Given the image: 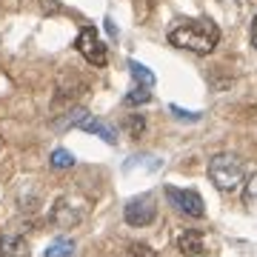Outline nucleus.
I'll list each match as a JSON object with an SVG mask.
<instances>
[{
    "label": "nucleus",
    "mask_w": 257,
    "mask_h": 257,
    "mask_svg": "<svg viewBox=\"0 0 257 257\" xmlns=\"http://www.w3.org/2000/svg\"><path fill=\"white\" fill-rule=\"evenodd\" d=\"M128 257H157V251H155V248H149L146 243H132Z\"/></svg>",
    "instance_id": "obj_16"
},
{
    "label": "nucleus",
    "mask_w": 257,
    "mask_h": 257,
    "mask_svg": "<svg viewBox=\"0 0 257 257\" xmlns=\"http://www.w3.org/2000/svg\"><path fill=\"white\" fill-rule=\"evenodd\" d=\"M177 246H180V251H183L186 257H200L203 251H206V237H203L200 231H183L180 234V240H177Z\"/></svg>",
    "instance_id": "obj_9"
},
{
    "label": "nucleus",
    "mask_w": 257,
    "mask_h": 257,
    "mask_svg": "<svg viewBox=\"0 0 257 257\" xmlns=\"http://www.w3.org/2000/svg\"><path fill=\"white\" fill-rule=\"evenodd\" d=\"M74 240L72 237H57L55 243H49V248H46V254L43 257H72L74 254Z\"/></svg>",
    "instance_id": "obj_11"
},
{
    "label": "nucleus",
    "mask_w": 257,
    "mask_h": 257,
    "mask_svg": "<svg viewBox=\"0 0 257 257\" xmlns=\"http://www.w3.org/2000/svg\"><path fill=\"white\" fill-rule=\"evenodd\" d=\"M74 46H77V52H80L92 66L109 63V49H106V43L100 40V35H97L94 26H83V32L77 35V43H74Z\"/></svg>",
    "instance_id": "obj_5"
},
{
    "label": "nucleus",
    "mask_w": 257,
    "mask_h": 257,
    "mask_svg": "<svg viewBox=\"0 0 257 257\" xmlns=\"http://www.w3.org/2000/svg\"><path fill=\"white\" fill-rule=\"evenodd\" d=\"M152 100V92H149L146 86H135L132 94H126V106H140V103Z\"/></svg>",
    "instance_id": "obj_15"
},
{
    "label": "nucleus",
    "mask_w": 257,
    "mask_h": 257,
    "mask_svg": "<svg viewBox=\"0 0 257 257\" xmlns=\"http://www.w3.org/2000/svg\"><path fill=\"white\" fill-rule=\"evenodd\" d=\"M251 43H254V49H257V18H254V23H251Z\"/></svg>",
    "instance_id": "obj_18"
},
{
    "label": "nucleus",
    "mask_w": 257,
    "mask_h": 257,
    "mask_svg": "<svg viewBox=\"0 0 257 257\" xmlns=\"http://www.w3.org/2000/svg\"><path fill=\"white\" fill-rule=\"evenodd\" d=\"M243 200H246V206L257 209V175H248L243 180Z\"/></svg>",
    "instance_id": "obj_12"
},
{
    "label": "nucleus",
    "mask_w": 257,
    "mask_h": 257,
    "mask_svg": "<svg viewBox=\"0 0 257 257\" xmlns=\"http://www.w3.org/2000/svg\"><path fill=\"white\" fill-rule=\"evenodd\" d=\"M52 166H55V169H72V166H74L72 152H66V149H55V152H52Z\"/></svg>",
    "instance_id": "obj_14"
},
{
    "label": "nucleus",
    "mask_w": 257,
    "mask_h": 257,
    "mask_svg": "<svg viewBox=\"0 0 257 257\" xmlns=\"http://www.w3.org/2000/svg\"><path fill=\"white\" fill-rule=\"evenodd\" d=\"M169 43L177 49H186V52H194V55H211L214 46L220 43V29L209 18L183 20L169 32Z\"/></svg>",
    "instance_id": "obj_1"
},
{
    "label": "nucleus",
    "mask_w": 257,
    "mask_h": 257,
    "mask_svg": "<svg viewBox=\"0 0 257 257\" xmlns=\"http://www.w3.org/2000/svg\"><path fill=\"white\" fill-rule=\"evenodd\" d=\"M86 217H89V200H83L77 194H63L52 206V223L60 226V229H72Z\"/></svg>",
    "instance_id": "obj_3"
},
{
    "label": "nucleus",
    "mask_w": 257,
    "mask_h": 257,
    "mask_svg": "<svg viewBox=\"0 0 257 257\" xmlns=\"http://www.w3.org/2000/svg\"><path fill=\"white\" fill-rule=\"evenodd\" d=\"M63 128H69V126H74V128H83V132H92V135H97V138H103L109 146H114L117 143V132L111 126H106V123H100V120L94 117V114H89L86 109H74L69 117L60 123Z\"/></svg>",
    "instance_id": "obj_4"
},
{
    "label": "nucleus",
    "mask_w": 257,
    "mask_h": 257,
    "mask_svg": "<svg viewBox=\"0 0 257 257\" xmlns=\"http://www.w3.org/2000/svg\"><path fill=\"white\" fill-rule=\"evenodd\" d=\"M172 114H175V117H180V120H189V123H194V120L203 117L200 111H186V109H180V106H172Z\"/></svg>",
    "instance_id": "obj_17"
},
{
    "label": "nucleus",
    "mask_w": 257,
    "mask_h": 257,
    "mask_svg": "<svg viewBox=\"0 0 257 257\" xmlns=\"http://www.w3.org/2000/svg\"><path fill=\"white\" fill-rule=\"evenodd\" d=\"M155 214H157V206H155V197H152V194H135V197L126 200V206H123V217H126V223L135 226V229L149 226V223L155 220Z\"/></svg>",
    "instance_id": "obj_6"
},
{
    "label": "nucleus",
    "mask_w": 257,
    "mask_h": 257,
    "mask_svg": "<svg viewBox=\"0 0 257 257\" xmlns=\"http://www.w3.org/2000/svg\"><path fill=\"white\" fill-rule=\"evenodd\" d=\"M209 180L214 183V189L220 192H234L240 189V183L246 180V172H243V160L231 152H220L209 160Z\"/></svg>",
    "instance_id": "obj_2"
},
{
    "label": "nucleus",
    "mask_w": 257,
    "mask_h": 257,
    "mask_svg": "<svg viewBox=\"0 0 257 257\" xmlns=\"http://www.w3.org/2000/svg\"><path fill=\"white\" fill-rule=\"evenodd\" d=\"M32 246L23 234H3L0 237V257H29Z\"/></svg>",
    "instance_id": "obj_8"
},
{
    "label": "nucleus",
    "mask_w": 257,
    "mask_h": 257,
    "mask_svg": "<svg viewBox=\"0 0 257 257\" xmlns=\"http://www.w3.org/2000/svg\"><path fill=\"white\" fill-rule=\"evenodd\" d=\"M128 72H132V77H135V83H138V86H146V89H152V86H155V72H152V69H146L143 63H138V60H128Z\"/></svg>",
    "instance_id": "obj_10"
},
{
    "label": "nucleus",
    "mask_w": 257,
    "mask_h": 257,
    "mask_svg": "<svg viewBox=\"0 0 257 257\" xmlns=\"http://www.w3.org/2000/svg\"><path fill=\"white\" fill-rule=\"evenodd\" d=\"M126 132L135 140L143 138V132H146V120L140 117V114H128V117H126Z\"/></svg>",
    "instance_id": "obj_13"
},
{
    "label": "nucleus",
    "mask_w": 257,
    "mask_h": 257,
    "mask_svg": "<svg viewBox=\"0 0 257 257\" xmlns=\"http://www.w3.org/2000/svg\"><path fill=\"white\" fill-rule=\"evenodd\" d=\"M166 197L172 206H177V211H183L186 217H203L206 214V206H203V197L194 189H177V186H166Z\"/></svg>",
    "instance_id": "obj_7"
}]
</instances>
